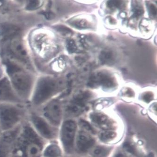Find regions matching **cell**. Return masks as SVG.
I'll list each match as a JSON object with an SVG mask.
<instances>
[{
  "label": "cell",
  "instance_id": "obj_1",
  "mask_svg": "<svg viewBox=\"0 0 157 157\" xmlns=\"http://www.w3.org/2000/svg\"><path fill=\"white\" fill-rule=\"evenodd\" d=\"M20 113L16 107L11 105H0V125L7 130L15 126L20 118Z\"/></svg>",
  "mask_w": 157,
  "mask_h": 157
},
{
  "label": "cell",
  "instance_id": "obj_2",
  "mask_svg": "<svg viewBox=\"0 0 157 157\" xmlns=\"http://www.w3.org/2000/svg\"><path fill=\"white\" fill-rule=\"evenodd\" d=\"M55 82L49 78H42L39 82L34 94L33 101L40 104L48 100L55 90Z\"/></svg>",
  "mask_w": 157,
  "mask_h": 157
},
{
  "label": "cell",
  "instance_id": "obj_3",
  "mask_svg": "<svg viewBox=\"0 0 157 157\" xmlns=\"http://www.w3.org/2000/svg\"><path fill=\"white\" fill-rule=\"evenodd\" d=\"M14 87L23 97L28 96L31 86L30 77L21 69L10 75Z\"/></svg>",
  "mask_w": 157,
  "mask_h": 157
},
{
  "label": "cell",
  "instance_id": "obj_4",
  "mask_svg": "<svg viewBox=\"0 0 157 157\" xmlns=\"http://www.w3.org/2000/svg\"><path fill=\"white\" fill-rule=\"evenodd\" d=\"M76 124L72 121H67L63 124L61 132V139L66 151H72L76 133Z\"/></svg>",
  "mask_w": 157,
  "mask_h": 157
},
{
  "label": "cell",
  "instance_id": "obj_5",
  "mask_svg": "<svg viewBox=\"0 0 157 157\" xmlns=\"http://www.w3.org/2000/svg\"><path fill=\"white\" fill-rule=\"evenodd\" d=\"M45 117L55 125L60 124L62 117V112L59 104L53 101L48 105L44 109Z\"/></svg>",
  "mask_w": 157,
  "mask_h": 157
},
{
  "label": "cell",
  "instance_id": "obj_6",
  "mask_svg": "<svg viewBox=\"0 0 157 157\" xmlns=\"http://www.w3.org/2000/svg\"><path fill=\"white\" fill-rule=\"evenodd\" d=\"M32 119L34 126L42 136L48 139H51L54 137L55 131L45 120L36 115L33 116Z\"/></svg>",
  "mask_w": 157,
  "mask_h": 157
},
{
  "label": "cell",
  "instance_id": "obj_7",
  "mask_svg": "<svg viewBox=\"0 0 157 157\" xmlns=\"http://www.w3.org/2000/svg\"><path fill=\"white\" fill-rule=\"evenodd\" d=\"M90 118L97 126L105 130L113 129V121L106 115L99 113H94L90 115Z\"/></svg>",
  "mask_w": 157,
  "mask_h": 157
},
{
  "label": "cell",
  "instance_id": "obj_8",
  "mask_svg": "<svg viewBox=\"0 0 157 157\" xmlns=\"http://www.w3.org/2000/svg\"><path fill=\"white\" fill-rule=\"evenodd\" d=\"M0 100L11 101H18L13 93L9 81L6 78L0 81Z\"/></svg>",
  "mask_w": 157,
  "mask_h": 157
},
{
  "label": "cell",
  "instance_id": "obj_9",
  "mask_svg": "<svg viewBox=\"0 0 157 157\" xmlns=\"http://www.w3.org/2000/svg\"><path fill=\"white\" fill-rule=\"evenodd\" d=\"M10 50L11 55L20 61L27 62L28 56L25 49L20 41L13 40L10 46Z\"/></svg>",
  "mask_w": 157,
  "mask_h": 157
},
{
  "label": "cell",
  "instance_id": "obj_10",
  "mask_svg": "<svg viewBox=\"0 0 157 157\" xmlns=\"http://www.w3.org/2000/svg\"><path fill=\"white\" fill-rule=\"evenodd\" d=\"M94 144V140L91 136L84 132H80L78 135L77 139V147L78 150L81 152L87 151Z\"/></svg>",
  "mask_w": 157,
  "mask_h": 157
},
{
  "label": "cell",
  "instance_id": "obj_11",
  "mask_svg": "<svg viewBox=\"0 0 157 157\" xmlns=\"http://www.w3.org/2000/svg\"><path fill=\"white\" fill-rule=\"evenodd\" d=\"M1 34L4 40L12 39L19 34L20 30L17 26L10 25L4 24L0 27Z\"/></svg>",
  "mask_w": 157,
  "mask_h": 157
},
{
  "label": "cell",
  "instance_id": "obj_12",
  "mask_svg": "<svg viewBox=\"0 0 157 157\" xmlns=\"http://www.w3.org/2000/svg\"><path fill=\"white\" fill-rule=\"evenodd\" d=\"M40 152V147L34 142L27 144L25 149V154L26 157H39Z\"/></svg>",
  "mask_w": 157,
  "mask_h": 157
},
{
  "label": "cell",
  "instance_id": "obj_13",
  "mask_svg": "<svg viewBox=\"0 0 157 157\" xmlns=\"http://www.w3.org/2000/svg\"><path fill=\"white\" fill-rule=\"evenodd\" d=\"M61 155L60 147L56 144H51L46 148L44 152L45 157H59Z\"/></svg>",
  "mask_w": 157,
  "mask_h": 157
},
{
  "label": "cell",
  "instance_id": "obj_14",
  "mask_svg": "<svg viewBox=\"0 0 157 157\" xmlns=\"http://www.w3.org/2000/svg\"><path fill=\"white\" fill-rule=\"evenodd\" d=\"M109 152V148L104 146H97L94 148L92 152L94 157H106Z\"/></svg>",
  "mask_w": 157,
  "mask_h": 157
},
{
  "label": "cell",
  "instance_id": "obj_15",
  "mask_svg": "<svg viewBox=\"0 0 157 157\" xmlns=\"http://www.w3.org/2000/svg\"><path fill=\"white\" fill-rule=\"evenodd\" d=\"M117 133L110 130H105L101 132L99 135L100 139L102 141L109 142L113 140L117 136Z\"/></svg>",
  "mask_w": 157,
  "mask_h": 157
},
{
  "label": "cell",
  "instance_id": "obj_16",
  "mask_svg": "<svg viewBox=\"0 0 157 157\" xmlns=\"http://www.w3.org/2000/svg\"><path fill=\"white\" fill-rule=\"evenodd\" d=\"M79 107H83L82 105L76 103V105H72L69 106L68 109V113L71 116H77L82 112V110Z\"/></svg>",
  "mask_w": 157,
  "mask_h": 157
},
{
  "label": "cell",
  "instance_id": "obj_17",
  "mask_svg": "<svg viewBox=\"0 0 157 157\" xmlns=\"http://www.w3.org/2000/svg\"><path fill=\"white\" fill-rule=\"evenodd\" d=\"M100 59L105 63H109L113 59V54L110 51H103L100 56Z\"/></svg>",
  "mask_w": 157,
  "mask_h": 157
},
{
  "label": "cell",
  "instance_id": "obj_18",
  "mask_svg": "<svg viewBox=\"0 0 157 157\" xmlns=\"http://www.w3.org/2000/svg\"><path fill=\"white\" fill-rule=\"evenodd\" d=\"M79 124L82 128L86 129L88 132H90L91 133H95L94 129L87 121L84 120H80L79 121Z\"/></svg>",
  "mask_w": 157,
  "mask_h": 157
},
{
  "label": "cell",
  "instance_id": "obj_19",
  "mask_svg": "<svg viewBox=\"0 0 157 157\" xmlns=\"http://www.w3.org/2000/svg\"><path fill=\"white\" fill-rule=\"evenodd\" d=\"M40 2L39 1H29V3L27 4L26 6V9L27 10H34L39 7L40 5Z\"/></svg>",
  "mask_w": 157,
  "mask_h": 157
},
{
  "label": "cell",
  "instance_id": "obj_20",
  "mask_svg": "<svg viewBox=\"0 0 157 157\" xmlns=\"http://www.w3.org/2000/svg\"><path fill=\"white\" fill-rule=\"evenodd\" d=\"M55 28L57 31L63 33V34H69L72 32L71 29L66 26H63V25H57Z\"/></svg>",
  "mask_w": 157,
  "mask_h": 157
},
{
  "label": "cell",
  "instance_id": "obj_21",
  "mask_svg": "<svg viewBox=\"0 0 157 157\" xmlns=\"http://www.w3.org/2000/svg\"><path fill=\"white\" fill-rule=\"evenodd\" d=\"M123 148L127 152H129L131 154H135V150L134 147L129 143H125L123 144Z\"/></svg>",
  "mask_w": 157,
  "mask_h": 157
},
{
  "label": "cell",
  "instance_id": "obj_22",
  "mask_svg": "<svg viewBox=\"0 0 157 157\" xmlns=\"http://www.w3.org/2000/svg\"><path fill=\"white\" fill-rule=\"evenodd\" d=\"M67 48L70 53H73L76 50V46L75 42L72 40H70L68 41L67 44Z\"/></svg>",
  "mask_w": 157,
  "mask_h": 157
},
{
  "label": "cell",
  "instance_id": "obj_23",
  "mask_svg": "<svg viewBox=\"0 0 157 157\" xmlns=\"http://www.w3.org/2000/svg\"><path fill=\"white\" fill-rule=\"evenodd\" d=\"M108 6L110 8H117V7H119L121 5V2L117 1H109L108 3Z\"/></svg>",
  "mask_w": 157,
  "mask_h": 157
},
{
  "label": "cell",
  "instance_id": "obj_24",
  "mask_svg": "<svg viewBox=\"0 0 157 157\" xmlns=\"http://www.w3.org/2000/svg\"><path fill=\"white\" fill-rule=\"evenodd\" d=\"M43 15L45 16V17L48 20H51L54 19L55 17V15L54 13L51 12H46L44 13Z\"/></svg>",
  "mask_w": 157,
  "mask_h": 157
},
{
  "label": "cell",
  "instance_id": "obj_25",
  "mask_svg": "<svg viewBox=\"0 0 157 157\" xmlns=\"http://www.w3.org/2000/svg\"><path fill=\"white\" fill-rule=\"evenodd\" d=\"M149 11L151 14L153 16H156L157 14V9L153 4H151L150 5Z\"/></svg>",
  "mask_w": 157,
  "mask_h": 157
},
{
  "label": "cell",
  "instance_id": "obj_26",
  "mask_svg": "<svg viewBox=\"0 0 157 157\" xmlns=\"http://www.w3.org/2000/svg\"><path fill=\"white\" fill-rule=\"evenodd\" d=\"M152 95L150 94H147L143 97V99L146 102H149L152 100Z\"/></svg>",
  "mask_w": 157,
  "mask_h": 157
},
{
  "label": "cell",
  "instance_id": "obj_27",
  "mask_svg": "<svg viewBox=\"0 0 157 157\" xmlns=\"http://www.w3.org/2000/svg\"><path fill=\"white\" fill-rule=\"evenodd\" d=\"M115 157H127L126 156H125L124 155H123L122 153H118L117 156H115Z\"/></svg>",
  "mask_w": 157,
  "mask_h": 157
},
{
  "label": "cell",
  "instance_id": "obj_28",
  "mask_svg": "<svg viewBox=\"0 0 157 157\" xmlns=\"http://www.w3.org/2000/svg\"><path fill=\"white\" fill-rule=\"evenodd\" d=\"M148 157H154V155H153V153H150V154L149 155V156H148Z\"/></svg>",
  "mask_w": 157,
  "mask_h": 157
}]
</instances>
